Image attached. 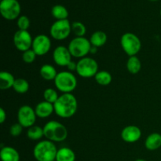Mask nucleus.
I'll return each mask as SVG.
<instances>
[{
  "label": "nucleus",
  "instance_id": "f3484780",
  "mask_svg": "<svg viewBox=\"0 0 161 161\" xmlns=\"http://www.w3.org/2000/svg\"><path fill=\"white\" fill-rule=\"evenodd\" d=\"M145 146L148 150L154 151L161 147V135L159 133H153L146 138Z\"/></svg>",
  "mask_w": 161,
  "mask_h": 161
},
{
  "label": "nucleus",
  "instance_id": "0eeeda50",
  "mask_svg": "<svg viewBox=\"0 0 161 161\" xmlns=\"http://www.w3.org/2000/svg\"><path fill=\"white\" fill-rule=\"evenodd\" d=\"M98 64L97 62L92 58H81L77 62L76 72L80 76L83 78H91L94 77L98 72Z\"/></svg>",
  "mask_w": 161,
  "mask_h": 161
},
{
  "label": "nucleus",
  "instance_id": "39448f33",
  "mask_svg": "<svg viewBox=\"0 0 161 161\" xmlns=\"http://www.w3.org/2000/svg\"><path fill=\"white\" fill-rule=\"evenodd\" d=\"M91 47V42L86 38L75 37L69 42L68 49L72 57L81 59L90 53Z\"/></svg>",
  "mask_w": 161,
  "mask_h": 161
},
{
  "label": "nucleus",
  "instance_id": "20e7f679",
  "mask_svg": "<svg viewBox=\"0 0 161 161\" xmlns=\"http://www.w3.org/2000/svg\"><path fill=\"white\" fill-rule=\"evenodd\" d=\"M57 89L63 94L72 92L77 86V79L73 73L69 71L58 72L53 80Z\"/></svg>",
  "mask_w": 161,
  "mask_h": 161
},
{
  "label": "nucleus",
  "instance_id": "cd10ccee",
  "mask_svg": "<svg viewBox=\"0 0 161 161\" xmlns=\"http://www.w3.org/2000/svg\"><path fill=\"white\" fill-rule=\"evenodd\" d=\"M44 101L48 102L50 103L54 104L56 101L58 100L59 96H58V92L53 88H47L43 92Z\"/></svg>",
  "mask_w": 161,
  "mask_h": 161
},
{
  "label": "nucleus",
  "instance_id": "a211bd4d",
  "mask_svg": "<svg viewBox=\"0 0 161 161\" xmlns=\"http://www.w3.org/2000/svg\"><path fill=\"white\" fill-rule=\"evenodd\" d=\"M16 79L9 72L3 71L0 72V89L8 90L13 87Z\"/></svg>",
  "mask_w": 161,
  "mask_h": 161
},
{
  "label": "nucleus",
  "instance_id": "bb28decb",
  "mask_svg": "<svg viewBox=\"0 0 161 161\" xmlns=\"http://www.w3.org/2000/svg\"><path fill=\"white\" fill-rule=\"evenodd\" d=\"M72 31L76 37H83L86 34V28L82 22L75 21L72 24Z\"/></svg>",
  "mask_w": 161,
  "mask_h": 161
},
{
  "label": "nucleus",
  "instance_id": "7ed1b4c3",
  "mask_svg": "<svg viewBox=\"0 0 161 161\" xmlns=\"http://www.w3.org/2000/svg\"><path fill=\"white\" fill-rule=\"evenodd\" d=\"M44 137L53 142H61L68 137V130L65 126L56 120H50L44 125Z\"/></svg>",
  "mask_w": 161,
  "mask_h": 161
},
{
  "label": "nucleus",
  "instance_id": "1a4fd4ad",
  "mask_svg": "<svg viewBox=\"0 0 161 161\" xmlns=\"http://www.w3.org/2000/svg\"><path fill=\"white\" fill-rule=\"evenodd\" d=\"M72 32V24L68 19L56 20L51 25L50 34L53 39L56 40H64L69 36Z\"/></svg>",
  "mask_w": 161,
  "mask_h": 161
},
{
  "label": "nucleus",
  "instance_id": "2f4dec72",
  "mask_svg": "<svg viewBox=\"0 0 161 161\" xmlns=\"http://www.w3.org/2000/svg\"><path fill=\"white\" fill-rule=\"evenodd\" d=\"M6 119V113L5 112L4 108H0V124H3Z\"/></svg>",
  "mask_w": 161,
  "mask_h": 161
},
{
  "label": "nucleus",
  "instance_id": "c9c22d12",
  "mask_svg": "<svg viewBox=\"0 0 161 161\" xmlns=\"http://www.w3.org/2000/svg\"><path fill=\"white\" fill-rule=\"evenodd\" d=\"M150 1H157V0H150Z\"/></svg>",
  "mask_w": 161,
  "mask_h": 161
},
{
  "label": "nucleus",
  "instance_id": "dca6fc26",
  "mask_svg": "<svg viewBox=\"0 0 161 161\" xmlns=\"http://www.w3.org/2000/svg\"><path fill=\"white\" fill-rule=\"evenodd\" d=\"M0 158L2 161H20V154L14 148L5 146L0 151Z\"/></svg>",
  "mask_w": 161,
  "mask_h": 161
},
{
  "label": "nucleus",
  "instance_id": "393cba45",
  "mask_svg": "<svg viewBox=\"0 0 161 161\" xmlns=\"http://www.w3.org/2000/svg\"><path fill=\"white\" fill-rule=\"evenodd\" d=\"M94 79L95 81L101 86H107L111 83L113 77L111 74L107 71H100L97 72Z\"/></svg>",
  "mask_w": 161,
  "mask_h": 161
},
{
  "label": "nucleus",
  "instance_id": "2eb2a0df",
  "mask_svg": "<svg viewBox=\"0 0 161 161\" xmlns=\"http://www.w3.org/2000/svg\"><path fill=\"white\" fill-rule=\"evenodd\" d=\"M35 112L37 117L44 119V118H47L51 116L52 113L54 112V106H53V104L43 101L36 105Z\"/></svg>",
  "mask_w": 161,
  "mask_h": 161
},
{
  "label": "nucleus",
  "instance_id": "c756f323",
  "mask_svg": "<svg viewBox=\"0 0 161 161\" xmlns=\"http://www.w3.org/2000/svg\"><path fill=\"white\" fill-rule=\"evenodd\" d=\"M36 53L33 51L32 49H30V50H27V51L23 52V54H22V60L26 64H31L35 61L36 58Z\"/></svg>",
  "mask_w": 161,
  "mask_h": 161
},
{
  "label": "nucleus",
  "instance_id": "f704fd0d",
  "mask_svg": "<svg viewBox=\"0 0 161 161\" xmlns=\"http://www.w3.org/2000/svg\"><path fill=\"white\" fill-rule=\"evenodd\" d=\"M135 161H146V160H143V159H138V160H136Z\"/></svg>",
  "mask_w": 161,
  "mask_h": 161
},
{
  "label": "nucleus",
  "instance_id": "4468645a",
  "mask_svg": "<svg viewBox=\"0 0 161 161\" xmlns=\"http://www.w3.org/2000/svg\"><path fill=\"white\" fill-rule=\"evenodd\" d=\"M141 129L135 125L127 126L121 131V138L127 143L136 142L141 138Z\"/></svg>",
  "mask_w": 161,
  "mask_h": 161
},
{
  "label": "nucleus",
  "instance_id": "b1692460",
  "mask_svg": "<svg viewBox=\"0 0 161 161\" xmlns=\"http://www.w3.org/2000/svg\"><path fill=\"white\" fill-rule=\"evenodd\" d=\"M27 136L30 140L32 141H38L40 140L44 136L43 128H42L39 126L34 125L32 127H29L27 131Z\"/></svg>",
  "mask_w": 161,
  "mask_h": 161
},
{
  "label": "nucleus",
  "instance_id": "473e14b6",
  "mask_svg": "<svg viewBox=\"0 0 161 161\" xmlns=\"http://www.w3.org/2000/svg\"><path fill=\"white\" fill-rule=\"evenodd\" d=\"M76 67H77V63H75L73 61H71V62L69 64V65L67 66L69 72H70V71H75L76 70Z\"/></svg>",
  "mask_w": 161,
  "mask_h": 161
},
{
  "label": "nucleus",
  "instance_id": "5701e85b",
  "mask_svg": "<svg viewBox=\"0 0 161 161\" xmlns=\"http://www.w3.org/2000/svg\"><path fill=\"white\" fill-rule=\"evenodd\" d=\"M51 14L53 17L58 20H66L69 17V11L65 6L62 5H55L52 7Z\"/></svg>",
  "mask_w": 161,
  "mask_h": 161
},
{
  "label": "nucleus",
  "instance_id": "f8f14e48",
  "mask_svg": "<svg viewBox=\"0 0 161 161\" xmlns=\"http://www.w3.org/2000/svg\"><path fill=\"white\" fill-rule=\"evenodd\" d=\"M51 48V40L46 35H38L33 39L31 49L37 56H43L50 51Z\"/></svg>",
  "mask_w": 161,
  "mask_h": 161
},
{
  "label": "nucleus",
  "instance_id": "412c9836",
  "mask_svg": "<svg viewBox=\"0 0 161 161\" xmlns=\"http://www.w3.org/2000/svg\"><path fill=\"white\" fill-rule=\"evenodd\" d=\"M40 75L42 79H44L47 81H50V80H54L56 78L58 72H57L56 69L53 65L49 64H43L40 68Z\"/></svg>",
  "mask_w": 161,
  "mask_h": 161
},
{
  "label": "nucleus",
  "instance_id": "4be33fe9",
  "mask_svg": "<svg viewBox=\"0 0 161 161\" xmlns=\"http://www.w3.org/2000/svg\"><path fill=\"white\" fill-rule=\"evenodd\" d=\"M127 69L133 75L138 73L142 69V63L139 58L137 56L130 57L127 61Z\"/></svg>",
  "mask_w": 161,
  "mask_h": 161
},
{
  "label": "nucleus",
  "instance_id": "423d86ee",
  "mask_svg": "<svg viewBox=\"0 0 161 161\" xmlns=\"http://www.w3.org/2000/svg\"><path fill=\"white\" fill-rule=\"evenodd\" d=\"M120 44L124 51L130 57L136 56L142 48L140 39L131 32H126L121 36Z\"/></svg>",
  "mask_w": 161,
  "mask_h": 161
},
{
  "label": "nucleus",
  "instance_id": "6ab92c4d",
  "mask_svg": "<svg viewBox=\"0 0 161 161\" xmlns=\"http://www.w3.org/2000/svg\"><path fill=\"white\" fill-rule=\"evenodd\" d=\"M107 35L103 31H96L91 35L90 38V42L93 47H101L105 45L107 42Z\"/></svg>",
  "mask_w": 161,
  "mask_h": 161
},
{
  "label": "nucleus",
  "instance_id": "9b49d317",
  "mask_svg": "<svg viewBox=\"0 0 161 161\" xmlns=\"http://www.w3.org/2000/svg\"><path fill=\"white\" fill-rule=\"evenodd\" d=\"M33 39L28 31L18 30L14 36V43L19 51L25 52L30 50L32 47Z\"/></svg>",
  "mask_w": 161,
  "mask_h": 161
},
{
  "label": "nucleus",
  "instance_id": "f257e3e1",
  "mask_svg": "<svg viewBox=\"0 0 161 161\" xmlns=\"http://www.w3.org/2000/svg\"><path fill=\"white\" fill-rule=\"evenodd\" d=\"M54 113L61 118L67 119L75 114L78 108L76 97L71 93L62 94L54 104Z\"/></svg>",
  "mask_w": 161,
  "mask_h": 161
},
{
  "label": "nucleus",
  "instance_id": "f03ea898",
  "mask_svg": "<svg viewBox=\"0 0 161 161\" xmlns=\"http://www.w3.org/2000/svg\"><path fill=\"white\" fill-rule=\"evenodd\" d=\"M58 150L54 143L47 139L35 146L33 155L37 161H55Z\"/></svg>",
  "mask_w": 161,
  "mask_h": 161
},
{
  "label": "nucleus",
  "instance_id": "e433bc0d",
  "mask_svg": "<svg viewBox=\"0 0 161 161\" xmlns=\"http://www.w3.org/2000/svg\"><path fill=\"white\" fill-rule=\"evenodd\" d=\"M160 15H161V9H160Z\"/></svg>",
  "mask_w": 161,
  "mask_h": 161
},
{
  "label": "nucleus",
  "instance_id": "a878e982",
  "mask_svg": "<svg viewBox=\"0 0 161 161\" xmlns=\"http://www.w3.org/2000/svg\"><path fill=\"white\" fill-rule=\"evenodd\" d=\"M13 88L18 94H25L29 89V83L25 79H16Z\"/></svg>",
  "mask_w": 161,
  "mask_h": 161
},
{
  "label": "nucleus",
  "instance_id": "72a5a7b5",
  "mask_svg": "<svg viewBox=\"0 0 161 161\" xmlns=\"http://www.w3.org/2000/svg\"><path fill=\"white\" fill-rule=\"evenodd\" d=\"M97 47H91V51H90V53H97Z\"/></svg>",
  "mask_w": 161,
  "mask_h": 161
},
{
  "label": "nucleus",
  "instance_id": "ddd939ff",
  "mask_svg": "<svg viewBox=\"0 0 161 161\" xmlns=\"http://www.w3.org/2000/svg\"><path fill=\"white\" fill-rule=\"evenodd\" d=\"M72 57L69 49L64 46H58L53 52V61L61 67H67L72 61Z\"/></svg>",
  "mask_w": 161,
  "mask_h": 161
},
{
  "label": "nucleus",
  "instance_id": "9d476101",
  "mask_svg": "<svg viewBox=\"0 0 161 161\" xmlns=\"http://www.w3.org/2000/svg\"><path fill=\"white\" fill-rule=\"evenodd\" d=\"M36 116L35 109L28 105H22L17 112V120L18 123L25 128L34 126L36 120Z\"/></svg>",
  "mask_w": 161,
  "mask_h": 161
},
{
  "label": "nucleus",
  "instance_id": "6e6552de",
  "mask_svg": "<svg viewBox=\"0 0 161 161\" xmlns=\"http://www.w3.org/2000/svg\"><path fill=\"white\" fill-rule=\"evenodd\" d=\"M21 7L17 0H0V12L6 20H13L20 17Z\"/></svg>",
  "mask_w": 161,
  "mask_h": 161
},
{
  "label": "nucleus",
  "instance_id": "7c9ffc66",
  "mask_svg": "<svg viewBox=\"0 0 161 161\" xmlns=\"http://www.w3.org/2000/svg\"><path fill=\"white\" fill-rule=\"evenodd\" d=\"M24 127L19 123L13 124L9 128V134L14 137H17L22 133Z\"/></svg>",
  "mask_w": 161,
  "mask_h": 161
},
{
  "label": "nucleus",
  "instance_id": "c85d7f7f",
  "mask_svg": "<svg viewBox=\"0 0 161 161\" xmlns=\"http://www.w3.org/2000/svg\"><path fill=\"white\" fill-rule=\"evenodd\" d=\"M17 27H18L19 30H25V31H28V28L30 27V20L27 16L22 15L17 18Z\"/></svg>",
  "mask_w": 161,
  "mask_h": 161
},
{
  "label": "nucleus",
  "instance_id": "aec40b11",
  "mask_svg": "<svg viewBox=\"0 0 161 161\" xmlns=\"http://www.w3.org/2000/svg\"><path fill=\"white\" fill-rule=\"evenodd\" d=\"M75 154L72 149L68 147L61 148L58 150L55 161H75Z\"/></svg>",
  "mask_w": 161,
  "mask_h": 161
}]
</instances>
